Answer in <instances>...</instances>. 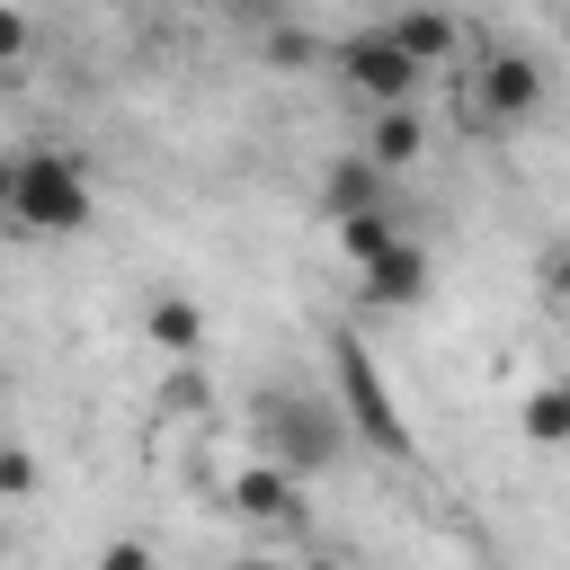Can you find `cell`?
<instances>
[{"mask_svg": "<svg viewBox=\"0 0 570 570\" xmlns=\"http://www.w3.org/2000/svg\"><path fill=\"white\" fill-rule=\"evenodd\" d=\"M9 223H27V232H80L89 223V169L71 151H53V142L18 151L9 160Z\"/></svg>", "mask_w": 570, "mask_h": 570, "instance_id": "2", "label": "cell"}, {"mask_svg": "<svg viewBox=\"0 0 570 570\" xmlns=\"http://www.w3.org/2000/svg\"><path fill=\"white\" fill-rule=\"evenodd\" d=\"M472 107H481V125H525L534 107H543V62L534 53H490L481 62V80H472Z\"/></svg>", "mask_w": 570, "mask_h": 570, "instance_id": "5", "label": "cell"}, {"mask_svg": "<svg viewBox=\"0 0 570 570\" xmlns=\"http://www.w3.org/2000/svg\"><path fill=\"white\" fill-rule=\"evenodd\" d=\"M214 9H232V18H249V27H276V18H285V0H214Z\"/></svg>", "mask_w": 570, "mask_h": 570, "instance_id": "18", "label": "cell"}, {"mask_svg": "<svg viewBox=\"0 0 570 570\" xmlns=\"http://www.w3.org/2000/svg\"><path fill=\"white\" fill-rule=\"evenodd\" d=\"M330 232H338V249H347V267H365L374 249H392V240H401V223H392V205H383V214H347V223H330Z\"/></svg>", "mask_w": 570, "mask_h": 570, "instance_id": "12", "label": "cell"}, {"mask_svg": "<svg viewBox=\"0 0 570 570\" xmlns=\"http://www.w3.org/2000/svg\"><path fill=\"white\" fill-rule=\"evenodd\" d=\"M0 214H9V151H0Z\"/></svg>", "mask_w": 570, "mask_h": 570, "instance_id": "19", "label": "cell"}, {"mask_svg": "<svg viewBox=\"0 0 570 570\" xmlns=\"http://www.w3.org/2000/svg\"><path fill=\"white\" fill-rule=\"evenodd\" d=\"M98 570H160V561H151V543H134V534H125V543H107V552H98Z\"/></svg>", "mask_w": 570, "mask_h": 570, "instance_id": "16", "label": "cell"}, {"mask_svg": "<svg viewBox=\"0 0 570 570\" xmlns=\"http://www.w3.org/2000/svg\"><path fill=\"white\" fill-rule=\"evenodd\" d=\"M392 205V178L365 160V151H338L330 169H321V214L330 223H347V214H383Z\"/></svg>", "mask_w": 570, "mask_h": 570, "instance_id": "7", "label": "cell"}, {"mask_svg": "<svg viewBox=\"0 0 570 570\" xmlns=\"http://www.w3.org/2000/svg\"><path fill=\"white\" fill-rule=\"evenodd\" d=\"M249 436L267 445V463H276L285 481H312V472H330V463L347 454L338 410H330L321 392H294V383H258V392H249Z\"/></svg>", "mask_w": 570, "mask_h": 570, "instance_id": "1", "label": "cell"}, {"mask_svg": "<svg viewBox=\"0 0 570 570\" xmlns=\"http://www.w3.org/2000/svg\"><path fill=\"white\" fill-rule=\"evenodd\" d=\"M356 294H365L374 312H410V303H428V249L401 232L392 249H374V258L356 267Z\"/></svg>", "mask_w": 570, "mask_h": 570, "instance_id": "6", "label": "cell"}, {"mask_svg": "<svg viewBox=\"0 0 570 570\" xmlns=\"http://www.w3.org/2000/svg\"><path fill=\"white\" fill-rule=\"evenodd\" d=\"M383 36H392V45H401V53L419 62V71L454 62V18H445V9H401V18L383 27Z\"/></svg>", "mask_w": 570, "mask_h": 570, "instance_id": "10", "label": "cell"}, {"mask_svg": "<svg viewBox=\"0 0 570 570\" xmlns=\"http://www.w3.org/2000/svg\"><path fill=\"white\" fill-rule=\"evenodd\" d=\"M330 62H338V80H347L356 98H374V107H410V98H419V80H428V71H419V62H410L383 27L338 36V45H330Z\"/></svg>", "mask_w": 570, "mask_h": 570, "instance_id": "4", "label": "cell"}, {"mask_svg": "<svg viewBox=\"0 0 570 570\" xmlns=\"http://www.w3.org/2000/svg\"><path fill=\"white\" fill-rule=\"evenodd\" d=\"M294 570H347V561H294Z\"/></svg>", "mask_w": 570, "mask_h": 570, "instance_id": "21", "label": "cell"}, {"mask_svg": "<svg viewBox=\"0 0 570 570\" xmlns=\"http://www.w3.org/2000/svg\"><path fill=\"white\" fill-rule=\"evenodd\" d=\"M419 151H428V125H419V107H383V116L365 125V160H374L383 178H392V169H410Z\"/></svg>", "mask_w": 570, "mask_h": 570, "instance_id": "9", "label": "cell"}, {"mask_svg": "<svg viewBox=\"0 0 570 570\" xmlns=\"http://www.w3.org/2000/svg\"><path fill=\"white\" fill-rule=\"evenodd\" d=\"M232 570H285V561H258V552H249V561H232Z\"/></svg>", "mask_w": 570, "mask_h": 570, "instance_id": "20", "label": "cell"}, {"mask_svg": "<svg viewBox=\"0 0 570 570\" xmlns=\"http://www.w3.org/2000/svg\"><path fill=\"white\" fill-rule=\"evenodd\" d=\"M0 499H36V454L27 445H0Z\"/></svg>", "mask_w": 570, "mask_h": 570, "instance_id": "15", "label": "cell"}, {"mask_svg": "<svg viewBox=\"0 0 570 570\" xmlns=\"http://www.w3.org/2000/svg\"><path fill=\"white\" fill-rule=\"evenodd\" d=\"M330 374H338V428H356L374 454L410 463V419H401L392 383L374 374V356L356 347V330H338V338H330Z\"/></svg>", "mask_w": 570, "mask_h": 570, "instance_id": "3", "label": "cell"}, {"mask_svg": "<svg viewBox=\"0 0 570 570\" xmlns=\"http://www.w3.org/2000/svg\"><path fill=\"white\" fill-rule=\"evenodd\" d=\"M267 62H276V71H312V62H330V45H321V36H303V27H285V18H276V27H267Z\"/></svg>", "mask_w": 570, "mask_h": 570, "instance_id": "13", "label": "cell"}, {"mask_svg": "<svg viewBox=\"0 0 570 570\" xmlns=\"http://www.w3.org/2000/svg\"><path fill=\"white\" fill-rule=\"evenodd\" d=\"M232 517H249V525H303V499H294V481L276 463H249L232 481Z\"/></svg>", "mask_w": 570, "mask_h": 570, "instance_id": "8", "label": "cell"}, {"mask_svg": "<svg viewBox=\"0 0 570 570\" xmlns=\"http://www.w3.org/2000/svg\"><path fill=\"white\" fill-rule=\"evenodd\" d=\"M18 53H27V18H18V9H9V0H0V71H9V62H18Z\"/></svg>", "mask_w": 570, "mask_h": 570, "instance_id": "17", "label": "cell"}, {"mask_svg": "<svg viewBox=\"0 0 570 570\" xmlns=\"http://www.w3.org/2000/svg\"><path fill=\"white\" fill-rule=\"evenodd\" d=\"M525 436H534V445H561V436H570V392H561V383H543V392L525 401Z\"/></svg>", "mask_w": 570, "mask_h": 570, "instance_id": "14", "label": "cell"}, {"mask_svg": "<svg viewBox=\"0 0 570 570\" xmlns=\"http://www.w3.org/2000/svg\"><path fill=\"white\" fill-rule=\"evenodd\" d=\"M142 338L169 347V356H196V347H205V312H196L187 294H160V303L142 312Z\"/></svg>", "mask_w": 570, "mask_h": 570, "instance_id": "11", "label": "cell"}]
</instances>
